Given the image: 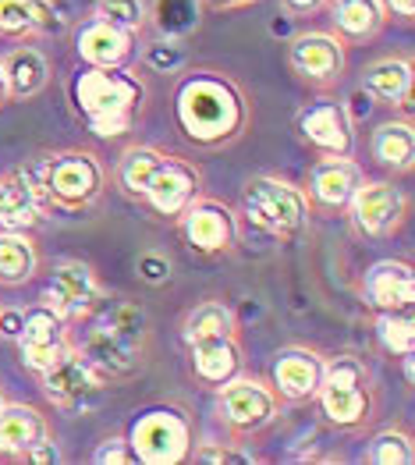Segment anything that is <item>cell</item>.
Wrapping results in <instances>:
<instances>
[{"mask_svg": "<svg viewBox=\"0 0 415 465\" xmlns=\"http://www.w3.org/2000/svg\"><path fill=\"white\" fill-rule=\"evenodd\" d=\"M252 104L245 89L217 68H192L174 89V124L195 150H221L245 135Z\"/></svg>", "mask_w": 415, "mask_h": 465, "instance_id": "cell-1", "label": "cell"}, {"mask_svg": "<svg viewBox=\"0 0 415 465\" xmlns=\"http://www.w3.org/2000/svg\"><path fill=\"white\" fill-rule=\"evenodd\" d=\"M89 334L75 341L78 355L107 381V384H121L132 381L146 370L150 362V316L139 302H104L100 310L89 316Z\"/></svg>", "mask_w": 415, "mask_h": 465, "instance_id": "cell-2", "label": "cell"}, {"mask_svg": "<svg viewBox=\"0 0 415 465\" xmlns=\"http://www.w3.org/2000/svg\"><path fill=\"white\" fill-rule=\"evenodd\" d=\"M72 104L85 117L89 132L100 139H117L132 128L146 104V82L132 68H89L72 82Z\"/></svg>", "mask_w": 415, "mask_h": 465, "instance_id": "cell-3", "label": "cell"}, {"mask_svg": "<svg viewBox=\"0 0 415 465\" xmlns=\"http://www.w3.org/2000/svg\"><path fill=\"white\" fill-rule=\"evenodd\" d=\"M29 185L43 199L46 213L57 210H89L104 189H107V163L93 150H57V153L33 156L29 163L18 167Z\"/></svg>", "mask_w": 415, "mask_h": 465, "instance_id": "cell-4", "label": "cell"}, {"mask_svg": "<svg viewBox=\"0 0 415 465\" xmlns=\"http://www.w3.org/2000/svg\"><path fill=\"white\" fill-rule=\"evenodd\" d=\"M312 401L327 427L341 430V433H362L380 412V398L366 359H359V355L327 359L323 381H320V391Z\"/></svg>", "mask_w": 415, "mask_h": 465, "instance_id": "cell-5", "label": "cell"}, {"mask_svg": "<svg viewBox=\"0 0 415 465\" xmlns=\"http://www.w3.org/2000/svg\"><path fill=\"white\" fill-rule=\"evenodd\" d=\"M242 217L273 238H295L309 228L312 206L305 189L277 178V174H256L242 185Z\"/></svg>", "mask_w": 415, "mask_h": 465, "instance_id": "cell-6", "label": "cell"}, {"mask_svg": "<svg viewBox=\"0 0 415 465\" xmlns=\"http://www.w3.org/2000/svg\"><path fill=\"white\" fill-rule=\"evenodd\" d=\"M195 427L192 416L178 405H156L146 409L132 430H128V448L135 462L143 465H178L189 462Z\"/></svg>", "mask_w": 415, "mask_h": 465, "instance_id": "cell-7", "label": "cell"}, {"mask_svg": "<svg viewBox=\"0 0 415 465\" xmlns=\"http://www.w3.org/2000/svg\"><path fill=\"white\" fill-rule=\"evenodd\" d=\"M281 420V398L266 381L256 377H231L217 388V423L227 430L231 440H252Z\"/></svg>", "mask_w": 415, "mask_h": 465, "instance_id": "cell-8", "label": "cell"}, {"mask_svg": "<svg viewBox=\"0 0 415 465\" xmlns=\"http://www.w3.org/2000/svg\"><path fill=\"white\" fill-rule=\"evenodd\" d=\"M348 221L351 228L362 234V238H394L409 224L412 217V195L405 189H398L394 182H373V178H362V185L355 189L351 203H348Z\"/></svg>", "mask_w": 415, "mask_h": 465, "instance_id": "cell-9", "label": "cell"}, {"mask_svg": "<svg viewBox=\"0 0 415 465\" xmlns=\"http://www.w3.org/2000/svg\"><path fill=\"white\" fill-rule=\"evenodd\" d=\"M107 299H111L107 284L100 281V273L93 271L89 263H82V260H57L39 302H46L72 327V323L89 320Z\"/></svg>", "mask_w": 415, "mask_h": 465, "instance_id": "cell-10", "label": "cell"}, {"mask_svg": "<svg viewBox=\"0 0 415 465\" xmlns=\"http://www.w3.org/2000/svg\"><path fill=\"white\" fill-rule=\"evenodd\" d=\"M288 68L312 93H334L348 72V46L331 29H309L288 43Z\"/></svg>", "mask_w": 415, "mask_h": 465, "instance_id": "cell-11", "label": "cell"}, {"mask_svg": "<svg viewBox=\"0 0 415 465\" xmlns=\"http://www.w3.org/2000/svg\"><path fill=\"white\" fill-rule=\"evenodd\" d=\"M107 381L78 355V349H72L68 355H61L50 370L39 373V391L43 398L61 409V412H89L104 401L107 394Z\"/></svg>", "mask_w": 415, "mask_h": 465, "instance_id": "cell-12", "label": "cell"}, {"mask_svg": "<svg viewBox=\"0 0 415 465\" xmlns=\"http://www.w3.org/2000/svg\"><path fill=\"white\" fill-rule=\"evenodd\" d=\"M178 228L182 238L192 252L199 256H227L234 245H238V213L221 203V199H210V195H199L185 206V213L178 217Z\"/></svg>", "mask_w": 415, "mask_h": 465, "instance_id": "cell-13", "label": "cell"}, {"mask_svg": "<svg viewBox=\"0 0 415 465\" xmlns=\"http://www.w3.org/2000/svg\"><path fill=\"white\" fill-rule=\"evenodd\" d=\"M15 341H18V351H22V362L36 377L43 370H50L61 355H68V351L75 349L68 323L50 310L46 302H36V306H29V310L22 312V327H18Z\"/></svg>", "mask_w": 415, "mask_h": 465, "instance_id": "cell-14", "label": "cell"}, {"mask_svg": "<svg viewBox=\"0 0 415 465\" xmlns=\"http://www.w3.org/2000/svg\"><path fill=\"white\" fill-rule=\"evenodd\" d=\"M295 132L316 153H355V117L348 114V104L334 100L331 93H320L316 104L299 111Z\"/></svg>", "mask_w": 415, "mask_h": 465, "instance_id": "cell-15", "label": "cell"}, {"mask_svg": "<svg viewBox=\"0 0 415 465\" xmlns=\"http://www.w3.org/2000/svg\"><path fill=\"white\" fill-rule=\"evenodd\" d=\"M362 178H366V167L355 160V153H320L305 178L309 206L320 213H344L355 189L362 185Z\"/></svg>", "mask_w": 415, "mask_h": 465, "instance_id": "cell-16", "label": "cell"}, {"mask_svg": "<svg viewBox=\"0 0 415 465\" xmlns=\"http://www.w3.org/2000/svg\"><path fill=\"white\" fill-rule=\"evenodd\" d=\"M327 355L309 345H288L270 362V388L281 398V405H309L323 381Z\"/></svg>", "mask_w": 415, "mask_h": 465, "instance_id": "cell-17", "label": "cell"}, {"mask_svg": "<svg viewBox=\"0 0 415 465\" xmlns=\"http://www.w3.org/2000/svg\"><path fill=\"white\" fill-rule=\"evenodd\" d=\"M199 195H203V171H199L192 160L167 156L163 167L153 174L143 203L150 206L153 213L178 221V217L185 213V206H189L192 199H199Z\"/></svg>", "mask_w": 415, "mask_h": 465, "instance_id": "cell-18", "label": "cell"}, {"mask_svg": "<svg viewBox=\"0 0 415 465\" xmlns=\"http://www.w3.org/2000/svg\"><path fill=\"white\" fill-rule=\"evenodd\" d=\"M362 302L373 312H412L415 271L409 260H380L362 277Z\"/></svg>", "mask_w": 415, "mask_h": 465, "instance_id": "cell-19", "label": "cell"}, {"mask_svg": "<svg viewBox=\"0 0 415 465\" xmlns=\"http://www.w3.org/2000/svg\"><path fill=\"white\" fill-rule=\"evenodd\" d=\"M75 54L89 68H128L139 57V36H128L93 15L78 25Z\"/></svg>", "mask_w": 415, "mask_h": 465, "instance_id": "cell-20", "label": "cell"}, {"mask_svg": "<svg viewBox=\"0 0 415 465\" xmlns=\"http://www.w3.org/2000/svg\"><path fill=\"white\" fill-rule=\"evenodd\" d=\"M68 29V15L61 0H0V36L33 39L61 36Z\"/></svg>", "mask_w": 415, "mask_h": 465, "instance_id": "cell-21", "label": "cell"}, {"mask_svg": "<svg viewBox=\"0 0 415 465\" xmlns=\"http://www.w3.org/2000/svg\"><path fill=\"white\" fill-rule=\"evenodd\" d=\"M362 89L390 111H409L415 93V64L409 54L377 57L362 68Z\"/></svg>", "mask_w": 415, "mask_h": 465, "instance_id": "cell-22", "label": "cell"}, {"mask_svg": "<svg viewBox=\"0 0 415 465\" xmlns=\"http://www.w3.org/2000/svg\"><path fill=\"white\" fill-rule=\"evenodd\" d=\"M189 349V370L192 377L203 384V388H221L231 377L242 373L245 366V351L238 334H224V338H206V341H195L185 345Z\"/></svg>", "mask_w": 415, "mask_h": 465, "instance_id": "cell-23", "label": "cell"}, {"mask_svg": "<svg viewBox=\"0 0 415 465\" xmlns=\"http://www.w3.org/2000/svg\"><path fill=\"white\" fill-rule=\"evenodd\" d=\"M331 33L344 43V46H366L383 33L387 15L380 0H327L323 4Z\"/></svg>", "mask_w": 415, "mask_h": 465, "instance_id": "cell-24", "label": "cell"}, {"mask_svg": "<svg viewBox=\"0 0 415 465\" xmlns=\"http://www.w3.org/2000/svg\"><path fill=\"white\" fill-rule=\"evenodd\" d=\"M370 156L387 174H409L415 163V124L412 117H387L370 132Z\"/></svg>", "mask_w": 415, "mask_h": 465, "instance_id": "cell-25", "label": "cell"}, {"mask_svg": "<svg viewBox=\"0 0 415 465\" xmlns=\"http://www.w3.org/2000/svg\"><path fill=\"white\" fill-rule=\"evenodd\" d=\"M50 437V420L43 409L25 401H4L0 409V455L4 459H25V451Z\"/></svg>", "mask_w": 415, "mask_h": 465, "instance_id": "cell-26", "label": "cell"}, {"mask_svg": "<svg viewBox=\"0 0 415 465\" xmlns=\"http://www.w3.org/2000/svg\"><path fill=\"white\" fill-rule=\"evenodd\" d=\"M46 217V206L29 185V178L15 167L0 174V232H33Z\"/></svg>", "mask_w": 415, "mask_h": 465, "instance_id": "cell-27", "label": "cell"}, {"mask_svg": "<svg viewBox=\"0 0 415 465\" xmlns=\"http://www.w3.org/2000/svg\"><path fill=\"white\" fill-rule=\"evenodd\" d=\"M4 61V75H7V89H11V100H33L39 96L46 85H50V57L39 50V46H15Z\"/></svg>", "mask_w": 415, "mask_h": 465, "instance_id": "cell-28", "label": "cell"}, {"mask_svg": "<svg viewBox=\"0 0 415 465\" xmlns=\"http://www.w3.org/2000/svg\"><path fill=\"white\" fill-rule=\"evenodd\" d=\"M43 256L29 232H0V288H25L36 281Z\"/></svg>", "mask_w": 415, "mask_h": 465, "instance_id": "cell-29", "label": "cell"}, {"mask_svg": "<svg viewBox=\"0 0 415 465\" xmlns=\"http://www.w3.org/2000/svg\"><path fill=\"white\" fill-rule=\"evenodd\" d=\"M167 156L171 153H163V150H156V146H128L124 153L117 156V163H114V185L121 189V195L143 203L153 174L163 167Z\"/></svg>", "mask_w": 415, "mask_h": 465, "instance_id": "cell-30", "label": "cell"}, {"mask_svg": "<svg viewBox=\"0 0 415 465\" xmlns=\"http://www.w3.org/2000/svg\"><path fill=\"white\" fill-rule=\"evenodd\" d=\"M224 334H238V316L224 299H203L182 316V341L185 345L206 341V338H224Z\"/></svg>", "mask_w": 415, "mask_h": 465, "instance_id": "cell-31", "label": "cell"}, {"mask_svg": "<svg viewBox=\"0 0 415 465\" xmlns=\"http://www.w3.org/2000/svg\"><path fill=\"white\" fill-rule=\"evenodd\" d=\"M150 22L163 36H189L203 22V0H150Z\"/></svg>", "mask_w": 415, "mask_h": 465, "instance_id": "cell-32", "label": "cell"}, {"mask_svg": "<svg viewBox=\"0 0 415 465\" xmlns=\"http://www.w3.org/2000/svg\"><path fill=\"white\" fill-rule=\"evenodd\" d=\"M362 462L370 465H415V440L405 427H387L373 433L362 448Z\"/></svg>", "mask_w": 415, "mask_h": 465, "instance_id": "cell-33", "label": "cell"}, {"mask_svg": "<svg viewBox=\"0 0 415 465\" xmlns=\"http://www.w3.org/2000/svg\"><path fill=\"white\" fill-rule=\"evenodd\" d=\"M93 15L128 36H143L150 25V0H96Z\"/></svg>", "mask_w": 415, "mask_h": 465, "instance_id": "cell-34", "label": "cell"}, {"mask_svg": "<svg viewBox=\"0 0 415 465\" xmlns=\"http://www.w3.org/2000/svg\"><path fill=\"white\" fill-rule=\"evenodd\" d=\"M373 331L380 345L390 355H412L415 351V323L412 312H373Z\"/></svg>", "mask_w": 415, "mask_h": 465, "instance_id": "cell-35", "label": "cell"}, {"mask_svg": "<svg viewBox=\"0 0 415 465\" xmlns=\"http://www.w3.org/2000/svg\"><path fill=\"white\" fill-rule=\"evenodd\" d=\"M139 54H143V64L153 68V72H160V75H174V72H182L189 64V46H185L182 36L156 33V39H150Z\"/></svg>", "mask_w": 415, "mask_h": 465, "instance_id": "cell-36", "label": "cell"}, {"mask_svg": "<svg viewBox=\"0 0 415 465\" xmlns=\"http://www.w3.org/2000/svg\"><path fill=\"white\" fill-rule=\"evenodd\" d=\"M242 440H231V444H221V440H206V444H192L189 462H206V465H224V462H256L252 451H238Z\"/></svg>", "mask_w": 415, "mask_h": 465, "instance_id": "cell-37", "label": "cell"}, {"mask_svg": "<svg viewBox=\"0 0 415 465\" xmlns=\"http://www.w3.org/2000/svg\"><path fill=\"white\" fill-rule=\"evenodd\" d=\"M93 462L96 465H139L132 448H128V437H107L96 451H93Z\"/></svg>", "mask_w": 415, "mask_h": 465, "instance_id": "cell-38", "label": "cell"}, {"mask_svg": "<svg viewBox=\"0 0 415 465\" xmlns=\"http://www.w3.org/2000/svg\"><path fill=\"white\" fill-rule=\"evenodd\" d=\"M139 277H143L146 284H163V281L171 277V260H163V256H156V252L139 256Z\"/></svg>", "mask_w": 415, "mask_h": 465, "instance_id": "cell-39", "label": "cell"}, {"mask_svg": "<svg viewBox=\"0 0 415 465\" xmlns=\"http://www.w3.org/2000/svg\"><path fill=\"white\" fill-rule=\"evenodd\" d=\"M25 462H33V465H54V462H64V451L57 448V440H54V437H43L39 444H33V448L25 451Z\"/></svg>", "mask_w": 415, "mask_h": 465, "instance_id": "cell-40", "label": "cell"}, {"mask_svg": "<svg viewBox=\"0 0 415 465\" xmlns=\"http://www.w3.org/2000/svg\"><path fill=\"white\" fill-rule=\"evenodd\" d=\"M323 4L327 0H281V7H284L288 18H312V15L323 11Z\"/></svg>", "mask_w": 415, "mask_h": 465, "instance_id": "cell-41", "label": "cell"}, {"mask_svg": "<svg viewBox=\"0 0 415 465\" xmlns=\"http://www.w3.org/2000/svg\"><path fill=\"white\" fill-rule=\"evenodd\" d=\"M383 4V15L387 18H398V22H412L415 18V0H380Z\"/></svg>", "mask_w": 415, "mask_h": 465, "instance_id": "cell-42", "label": "cell"}, {"mask_svg": "<svg viewBox=\"0 0 415 465\" xmlns=\"http://www.w3.org/2000/svg\"><path fill=\"white\" fill-rule=\"evenodd\" d=\"M249 4H256V0H203V7H210V11H242Z\"/></svg>", "mask_w": 415, "mask_h": 465, "instance_id": "cell-43", "label": "cell"}, {"mask_svg": "<svg viewBox=\"0 0 415 465\" xmlns=\"http://www.w3.org/2000/svg\"><path fill=\"white\" fill-rule=\"evenodd\" d=\"M11 104V89H7V75H4V61H0V107Z\"/></svg>", "mask_w": 415, "mask_h": 465, "instance_id": "cell-44", "label": "cell"}, {"mask_svg": "<svg viewBox=\"0 0 415 465\" xmlns=\"http://www.w3.org/2000/svg\"><path fill=\"white\" fill-rule=\"evenodd\" d=\"M4 401H7V394H4V388H0V409H4Z\"/></svg>", "mask_w": 415, "mask_h": 465, "instance_id": "cell-45", "label": "cell"}]
</instances>
